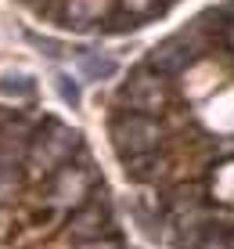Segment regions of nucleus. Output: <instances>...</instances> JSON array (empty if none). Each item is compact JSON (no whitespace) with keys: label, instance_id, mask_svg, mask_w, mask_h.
Segmentation results:
<instances>
[{"label":"nucleus","instance_id":"nucleus-1","mask_svg":"<svg viewBox=\"0 0 234 249\" xmlns=\"http://www.w3.org/2000/svg\"><path fill=\"white\" fill-rule=\"evenodd\" d=\"M105 130L134 188V217L155 242L234 249V0L130 69Z\"/></svg>","mask_w":234,"mask_h":249},{"label":"nucleus","instance_id":"nucleus-5","mask_svg":"<svg viewBox=\"0 0 234 249\" xmlns=\"http://www.w3.org/2000/svg\"><path fill=\"white\" fill-rule=\"evenodd\" d=\"M58 90H62V98L68 101V105H80V90H76V83L68 80V76H62V80H58Z\"/></svg>","mask_w":234,"mask_h":249},{"label":"nucleus","instance_id":"nucleus-4","mask_svg":"<svg viewBox=\"0 0 234 249\" xmlns=\"http://www.w3.org/2000/svg\"><path fill=\"white\" fill-rule=\"evenodd\" d=\"M83 72L90 76V80H108V76L116 72V62H112V58H83Z\"/></svg>","mask_w":234,"mask_h":249},{"label":"nucleus","instance_id":"nucleus-3","mask_svg":"<svg viewBox=\"0 0 234 249\" xmlns=\"http://www.w3.org/2000/svg\"><path fill=\"white\" fill-rule=\"evenodd\" d=\"M0 94H7V98H33L36 83L29 76H0Z\"/></svg>","mask_w":234,"mask_h":249},{"label":"nucleus","instance_id":"nucleus-2","mask_svg":"<svg viewBox=\"0 0 234 249\" xmlns=\"http://www.w3.org/2000/svg\"><path fill=\"white\" fill-rule=\"evenodd\" d=\"M0 249H126L83 134L0 105Z\"/></svg>","mask_w":234,"mask_h":249}]
</instances>
